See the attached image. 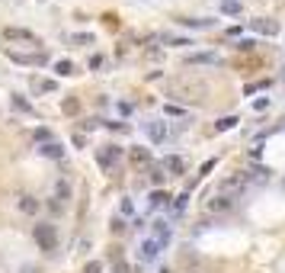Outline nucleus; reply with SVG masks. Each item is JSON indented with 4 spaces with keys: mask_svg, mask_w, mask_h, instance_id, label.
<instances>
[{
    "mask_svg": "<svg viewBox=\"0 0 285 273\" xmlns=\"http://www.w3.org/2000/svg\"><path fill=\"white\" fill-rule=\"evenodd\" d=\"M48 212H52V215H61V212H64V206L58 203V199H48Z\"/></svg>",
    "mask_w": 285,
    "mask_h": 273,
    "instance_id": "nucleus-28",
    "label": "nucleus"
},
{
    "mask_svg": "<svg viewBox=\"0 0 285 273\" xmlns=\"http://www.w3.org/2000/svg\"><path fill=\"white\" fill-rule=\"evenodd\" d=\"M253 45H256L253 39H240V42H237V45H234V48H237V52H253Z\"/></svg>",
    "mask_w": 285,
    "mask_h": 273,
    "instance_id": "nucleus-26",
    "label": "nucleus"
},
{
    "mask_svg": "<svg viewBox=\"0 0 285 273\" xmlns=\"http://www.w3.org/2000/svg\"><path fill=\"white\" fill-rule=\"evenodd\" d=\"M179 26H189V29H208L212 20H179Z\"/></svg>",
    "mask_w": 285,
    "mask_h": 273,
    "instance_id": "nucleus-21",
    "label": "nucleus"
},
{
    "mask_svg": "<svg viewBox=\"0 0 285 273\" xmlns=\"http://www.w3.org/2000/svg\"><path fill=\"white\" fill-rule=\"evenodd\" d=\"M39 151H42L45 157H54V161H58V157H64V148H61V145H58L54 138H52V141H45V145H42Z\"/></svg>",
    "mask_w": 285,
    "mask_h": 273,
    "instance_id": "nucleus-13",
    "label": "nucleus"
},
{
    "mask_svg": "<svg viewBox=\"0 0 285 273\" xmlns=\"http://www.w3.org/2000/svg\"><path fill=\"white\" fill-rule=\"evenodd\" d=\"M160 167H163V171H170L173 177H179V174L186 171V161H183V157H177V155H167L160 161Z\"/></svg>",
    "mask_w": 285,
    "mask_h": 273,
    "instance_id": "nucleus-5",
    "label": "nucleus"
},
{
    "mask_svg": "<svg viewBox=\"0 0 285 273\" xmlns=\"http://www.w3.org/2000/svg\"><path fill=\"white\" fill-rule=\"evenodd\" d=\"M147 135L154 141H163L167 138V122H147Z\"/></svg>",
    "mask_w": 285,
    "mask_h": 273,
    "instance_id": "nucleus-14",
    "label": "nucleus"
},
{
    "mask_svg": "<svg viewBox=\"0 0 285 273\" xmlns=\"http://www.w3.org/2000/svg\"><path fill=\"white\" fill-rule=\"evenodd\" d=\"M61 109H64V113H74V109H77V100H64Z\"/></svg>",
    "mask_w": 285,
    "mask_h": 273,
    "instance_id": "nucleus-32",
    "label": "nucleus"
},
{
    "mask_svg": "<svg viewBox=\"0 0 285 273\" xmlns=\"http://www.w3.org/2000/svg\"><path fill=\"white\" fill-rule=\"evenodd\" d=\"M244 187H247V174H240V171L221 180V193L224 196H234V190H244Z\"/></svg>",
    "mask_w": 285,
    "mask_h": 273,
    "instance_id": "nucleus-3",
    "label": "nucleus"
},
{
    "mask_svg": "<svg viewBox=\"0 0 285 273\" xmlns=\"http://www.w3.org/2000/svg\"><path fill=\"white\" fill-rule=\"evenodd\" d=\"M112 273H131V267H128V264H125V260H122V257H119V260H116V264H112Z\"/></svg>",
    "mask_w": 285,
    "mask_h": 273,
    "instance_id": "nucleus-27",
    "label": "nucleus"
},
{
    "mask_svg": "<svg viewBox=\"0 0 285 273\" xmlns=\"http://www.w3.org/2000/svg\"><path fill=\"white\" fill-rule=\"evenodd\" d=\"M19 209H23L26 215H36V212H39V203H36L32 196H23V199H19Z\"/></svg>",
    "mask_w": 285,
    "mask_h": 273,
    "instance_id": "nucleus-16",
    "label": "nucleus"
},
{
    "mask_svg": "<svg viewBox=\"0 0 285 273\" xmlns=\"http://www.w3.org/2000/svg\"><path fill=\"white\" fill-rule=\"evenodd\" d=\"M54 199H58V203H68V199H71V187H68V183H64V180H58V187H54Z\"/></svg>",
    "mask_w": 285,
    "mask_h": 273,
    "instance_id": "nucleus-15",
    "label": "nucleus"
},
{
    "mask_svg": "<svg viewBox=\"0 0 285 273\" xmlns=\"http://www.w3.org/2000/svg\"><path fill=\"white\" fill-rule=\"evenodd\" d=\"M231 206H234V196H224V193H218V196H212V199L205 203V209H208V212H228Z\"/></svg>",
    "mask_w": 285,
    "mask_h": 273,
    "instance_id": "nucleus-4",
    "label": "nucleus"
},
{
    "mask_svg": "<svg viewBox=\"0 0 285 273\" xmlns=\"http://www.w3.org/2000/svg\"><path fill=\"white\" fill-rule=\"evenodd\" d=\"M250 26H253L256 32H263V36H279V23H276V20H263V16H260V20H253Z\"/></svg>",
    "mask_w": 285,
    "mask_h": 273,
    "instance_id": "nucleus-9",
    "label": "nucleus"
},
{
    "mask_svg": "<svg viewBox=\"0 0 285 273\" xmlns=\"http://www.w3.org/2000/svg\"><path fill=\"white\" fill-rule=\"evenodd\" d=\"M10 58H13L16 64H48V55H19V52H10Z\"/></svg>",
    "mask_w": 285,
    "mask_h": 273,
    "instance_id": "nucleus-7",
    "label": "nucleus"
},
{
    "mask_svg": "<svg viewBox=\"0 0 285 273\" xmlns=\"http://www.w3.org/2000/svg\"><path fill=\"white\" fill-rule=\"evenodd\" d=\"M186 203H189V193H179L177 199H173V212H183V209H186Z\"/></svg>",
    "mask_w": 285,
    "mask_h": 273,
    "instance_id": "nucleus-23",
    "label": "nucleus"
},
{
    "mask_svg": "<svg viewBox=\"0 0 285 273\" xmlns=\"http://www.w3.org/2000/svg\"><path fill=\"white\" fill-rule=\"evenodd\" d=\"M163 244L154 241V238H147V241H141V260H157V254H160Z\"/></svg>",
    "mask_w": 285,
    "mask_h": 273,
    "instance_id": "nucleus-8",
    "label": "nucleus"
},
{
    "mask_svg": "<svg viewBox=\"0 0 285 273\" xmlns=\"http://www.w3.org/2000/svg\"><path fill=\"white\" fill-rule=\"evenodd\" d=\"M221 58H218L215 52H193V55H186V64H218Z\"/></svg>",
    "mask_w": 285,
    "mask_h": 273,
    "instance_id": "nucleus-6",
    "label": "nucleus"
},
{
    "mask_svg": "<svg viewBox=\"0 0 285 273\" xmlns=\"http://www.w3.org/2000/svg\"><path fill=\"white\" fill-rule=\"evenodd\" d=\"M221 13L237 16V13H240V3H237V0H221Z\"/></svg>",
    "mask_w": 285,
    "mask_h": 273,
    "instance_id": "nucleus-20",
    "label": "nucleus"
},
{
    "mask_svg": "<svg viewBox=\"0 0 285 273\" xmlns=\"http://www.w3.org/2000/svg\"><path fill=\"white\" fill-rule=\"evenodd\" d=\"M13 106H16V109H26V113H32V106L23 100V97H13Z\"/></svg>",
    "mask_w": 285,
    "mask_h": 273,
    "instance_id": "nucleus-29",
    "label": "nucleus"
},
{
    "mask_svg": "<svg viewBox=\"0 0 285 273\" xmlns=\"http://www.w3.org/2000/svg\"><path fill=\"white\" fill-rule=\"evenodd\" d=\"M3 36H7V39H16V42H36V36H32L29 29H16V26L3 29Z\"/></svg>",
    "mask_w": 285,
    "mask_h": 273,
    "instance_id": "nucleus-11",
    "label": "nucleus"
},
{
    "mask_svg": "<svg viewBox=\"0 0 285 273\" xmlns=\"http://www.w3.org/2000/svg\"><path fill=\"white\" fill-rule=\"evenodd\" d=\"M122 212H125V215H131V212H135V206H131V199H122Z\"/></svg>",
    "mask_w": 285,
    "mask_h": 273,
    "instance_id": "nucleus-34",
    "label": "nucleus"
},
{
    "mask_svg": "<svg viewBox=\"0 0 285 273\" xmlns=\"http://www.w3.org/2000/svg\"><path fill=\"white\" fill-rule=\"evenodd\" d=\"M19 273H42V270L36 264H23V267H19Z\"/></svg>",
    "mask_w": 285,
    "mask_h": 273,
    "instance_id": "nucleus-33",
    "label": "nucleus"
},
{
    "mask_svg": "<svg viewBox=\"0 0 285 273\" xmlns=\"http://www.w3.org/2000/svg\"><path fill=\"white\" fill-rule=\"evenodd\" d=\"M48 135H52V132H48L45 125H42V129H36V141H48Z\"/></svg>",
    "mask_w": 285,
    "mask_h": 273,
    "instance_id": "nucleus-31",
    "label": "nucleus"
},
{
    "mask_svg": "<svg viewBox=\"0 0 285 273\" xmlns=\"http://www.w3.org/2000/svg\"><path fill=\"white\" fill-rule=\"evenodd\" d=\"M163 180H167V174H163L160 164H157V167H151V183H157V187H160Z\"/></svg>",
    "mask_w": 285,
    "mask_h": 273,
    "instance_id": "nucleus-22",
    "label": "nucleus"
},
{
    "mask_svg": "<svg viewBox=\"0 0 285 273\" xmlns=\"http://www.w3.org/2000/svg\"><path fill=\"white\" fill-rule=\"evenodd\" d=\"M163 42H170V45H193V39H177V36H160Z\"/></svg>",
    "mask_w": 285,
    "mask_h": 273,
    "instance_id": "nucleus-25",
    "label": "nucleus"
},
{
    "mask_svg": "<svg viewBox=\"0 0 285 273\" xmlns=\"http://www.w3.org/2000/svg\"><path fill=\"white\" fill-rule=\"evenodd\" d=\"M167 199H170V196L163 193V190H154V193H151V209H160V206H167Z\"/></svg>",
    "mask_w": 285,
    "mask_h": 273,
    "instance_id": "nucleus-19",
    "label": "nucleus"
},
{
    "mask_svg": "<svg viewBox=\"0 0 285 273\" xmlns=\"http://www.w3.org/2000/svg\"><path fill=\"white\" fill-rule=\"evenodd\" d=\"M100 270H103V264H100V260H90V264L84 267V273H100Z\"/></svg>",
    "mask_w": 285,
    "mask_h": 273,
    "instance_id": "nucleus-30",
    "label": "nucleus"
},
{
    "mask_svg": "<svg viewBox=\"0 0 285 273\" xmlns=\"http://www.w3.org/2000/svg\"><path fill=\"white\" fill-rule=\"evenodd\" d=\"M71 42H74V45H77V42H80V45H90L93 36H90V32H77V36H71Z\"/></svg>",
    "mask_w": 285,
    "mask_h": 273,
    "instance_id": "nucleus-24",
    "label": "nucleus"
},
{
    "mask_svg": "<svg viewBox=\"0 0 285 273\" xmlns=\"http://www.w3.org/2000/svg\"><path fill=\"white\" fill-rule=\"evenodd\" d=\"M54 71H58L61 78H71V74H74V61H68V58H61V61H54Z\"/></svg>",
    "mask_w": 285,
    "mask_h": 273,
    "instance_id": "nucleus-17",
    "label": "nucleus"
},
{
    "mask_svg": "<svg viewBox=\"0 0 285 273\" xmlns=\"http://www.w3.org/2000/svg\"><path fill=\"white\" fill-rule=\"evenodd\" d=\"M32 90H36V94H54L58 84H54V80H45V78H32Z\"/></svg>",
    "mask_w": 285,
    "mask_h": 273,
    "instance_id": "nucleus-12",
    "label": "nucleus"
},
{
    "mask_svg": "<svg viewBox=\"0 0 285 273\" xmlns=\"http://www.w3.org/2000/svg\"><path fill=\"white\" fill-rule=\"evenodd\" d=\"M119 161H122V148H119V145H106V148L100 151V167L103 171H112Z\"/></svg>",
    "mask_w": 285,
    "mask_h": 273,
    "instance_id": "nucleus-2",
    "label": "nucleus"
},
{
    "mask_svg": "<svg viewBox=\"0 0 285 273\" xmlns=\"http://www.w3.org/2000/svg\"><path fill=\"white\" fill-rule=\"evenodd\" d=\"M128 161L135 164V167H147V164H151V151L147 148H128Z\"/></svg>",
    "mask_w": 285,
    "mask_h": 273,
    "instance_id": "nucleus-10",
    "label": "nucleus"
},
{
    "mask_svg": "<svg viewBox=\"0 0 285 273\" xmlns=\"http://www.w3.org/2000/svg\"><path fill=\"white\" fill-rule=\"evenodd\" d=\"M32 238H36V244H39L45 254H52V251L58 248V228H54L52 222H39V225L32 228Z\"/></svg>",
    "mask_w": 285,
    "mask_h": 273,
    "instance_id": "nucleus-1",
    "label": "nucleus"
},
{
    "mask_svg": "<svg viewBox=\"0 0 285 273\" xmlns=\"http://www.w3.org/2000/svg\"><path fill=\"white\" fill-rule=\"evenodd\" d=\"M234 125H237V116H224V119L215 122V132H228V129H234Z\"/></svg>",
    "mask_w": 285,
    "mask_h": 273,
    "instance_id": "nucleus-18",
    "label": "nucleus"
}]
</instances>
